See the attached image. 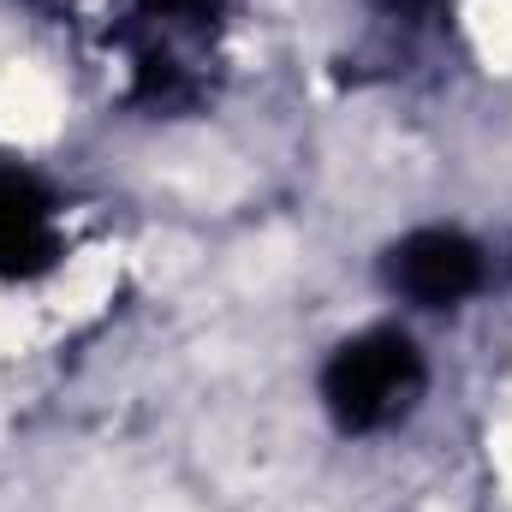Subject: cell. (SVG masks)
<instances>
[{
	"label": "cell",
	"instance_id": "6da1fadb",
	"mask_svg": "<svg viewBox=\"0 0 512 512\" xmlns=\"http://www.w3.org/2000/svg\"><path fill=\"white\" fill-rule=\"evenodd\" d=\"M429 393V358L411 328L376 322L346 334L316 376V399L340 435H387Z\"/></svg>",
	"mask_w": 512,
	"mask_h": 512
},
{
	"label": "cell",
	"instance_id": "7a4b0ae2",
	"mask_svg": "<svg viewBox=\"0 0 512 512\" xmlns=\"http://www.w3.org/2000/svg\"><path fill=\"white\" fill-rule=\"evenodd\" d=\"M382 286L411 310H459L489 286V251L465 227H411L382 251Z\"/></svg>",
	"mask_w": 512,
	"mask_h": 512
},
{
	"label": "cell",
	"instance_id": "3957f363",
	"mask_svg": "<svg viewBox=\"0 0 512 512\" xmlns=\"http://www.w3.org/2000/svg\"><path fill=\"white\" fill-rule=\"evenodd\" d=\"M60 262V197L24 173L0 167V280H30Z\"/></svg>",
	"mask_w": 512,
	"mask_h": 512
},
{
	"label": "cell",
	"instance_id": "277c9868",
	"mask_svg": "<svg viewBox=\"0 0 512 512\" xmlns=\"http://www.w3.org/2000/svg\"><path fill=\"white\" fill-rule=\"evenodd\" d=\"M376 6H382L387 18H399V24H429L447 0H376Z\"/></svg>",
	"mask_w": 512,
	"mask_h": 512
}]
</instances>
